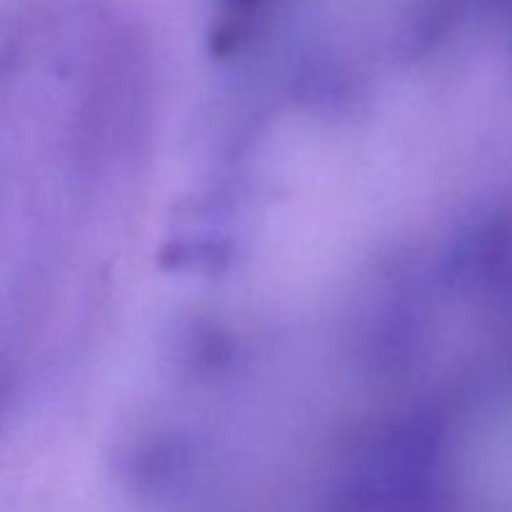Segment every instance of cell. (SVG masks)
I'll return each instance as SVG.
<instances>
[{
  "label": "cell",
  "instance_id": "cell-1",
  "mask_svg": "<svg viewBox=\"0 0 512 512\" xmlns=\"http://www.w3.org/2000/svg\"><path fill=\"white\" fill-rule=\"evenodd\" d=\"M268 0H223L225 15L213 30V50L218 53H233L248 40L250 25Z\"/></svg>",
  "mask_w": 512,
  "mask_h": 512
}]
</instances>
